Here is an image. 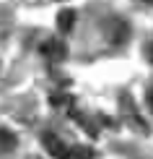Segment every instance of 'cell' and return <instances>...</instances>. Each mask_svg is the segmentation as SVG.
I'll return each mask as SVG.
<instances>
[{
	"mask_svg": "<svg viewBox=\"0 0 153 159\" xmlns=\"http://www.w3.org/2000/svg\"><path fill=\"white\" fill-rule=\"evenodd\" d=\"M42 143H44V149H47L55 159H94V151H91L88 146H73V143H65V141H60L55 133H44L42 136Z\"/></svg>",
	"mask_w": 153,
	"mask_h": 159,
	"instance_id": "obj_1",
	"label": "cell"
},
{
	"mask_svg": "<svg viewBox=\"0 0 153 159\" xmlns=\"http://www.w3.org/2000/svg\"><path fill=\"white\" fill-rule=\"evenodd\" d=\"M104 34H106V39H109L112 44H122L125 39H127L130 29H127V24H125L122 18H109V21L104 24Z\"/></svg>",
	"mask_w": 153,
	"mask_h": 159,
	"instance_id": "obj_2",
	"label": "cell"
},
{
	"mask_svg": "<svg viewBox=\"0 0 153 159\" xmlns=\"http://www.w3.org/2000/svg\"><path fill=\"white\" fill-rule=\"evenodd\" d=\"M42 55L47 57V60H62V57H65V44H62V39H57V37L47 39V42L42 44Z\"/></svg>",
	"mask_w": 153,
	"mask_h": 159,
	"instance_id": "obj_3",
	"label": "cell"
},
{
	"mask_svg": "<svg viewBox=\"0 0 153 159\" xmlns=\"http://www.w3.org/2000/svg\"><path fill=\"white\" fill-rule=\"evenodd\" d=\"M16 146H18L16 133L8 130V128H0V154H8V151H13Z\"/></svg>",
	"mask_w": 153,
	"mask_h": 159,
	"instance_id": "obj_4",
	"label": "cell"
},
{
	"mask_svg": "<svg viewBox=\"0 0 153 159\" xmlns=\"http://www.w3.org/2000/svg\"><path fill=\"white\" fill-rule=\"evenodd\" d=\"M73 24H75V13H73V11H60V16H57L60 31H70Z\"/></svg>",
	"mask_w": 153,
	"mask_h": 159,
	"instance_id": "obj_5",
	"label": "cell"
},
{
	"mask_svg": "<svg viewBox=\"0 0 153 159\" xmlns=\"http://www.w3.org/2000/svg\"><path fill=\"white\" fill-rule=\"evenodd\" d=\"M145 99H148V110H151V115H153V84L148 86V94H145Z\"/></svg>",
	"mask_w": 153,
	"mask_h": 159,
	"instance_id": "obj_6",
	"label": "cell"
},
{
	"mask_svg": "<svg viewBox=\"0 0 153 159\" xmlns=\"http://www.w3.org/2000/svg\"><path fill=\"white\" fill-rule=\"evenodd\" d=\"M145 57H148V63L153 65V42H148V44H145Z\"/></svg>",
	"mask_w": 153,
	"mask_h": 159,
	"instance_id": "obj_7",
	"label": "cell"
},
{
	"mask_svg": "<svg viewBox=\"0 0 153 159\" xmlns=\"http://www.w3.org/2000/svg\"><path fill=\"white\" fill-rule=\"evenodd\" d=\"M140 3H145V5H153V0H140Z\"/></svg>",
	"mask_w": 153,
	"mask_h": 159,
	"instance_id": "obj_8",
	"label": "cell"
}]
</instances>
